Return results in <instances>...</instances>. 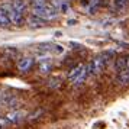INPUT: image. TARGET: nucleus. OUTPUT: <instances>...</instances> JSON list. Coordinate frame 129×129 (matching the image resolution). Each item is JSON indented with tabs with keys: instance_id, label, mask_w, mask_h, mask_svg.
Returning <instances> with one entry per match:
<instances>
[{
	"instance_id": "obj_3",
	"label": "nucleus",
	"mask_w": 129,
	"mask_h": 129,
	"mask_svg": "<svg viewBox=\"0 0 129 129\" xmlns=\"http://www.w3.org/2000/svg\"><path fill=\"white\" fill-rule=\"evenodd\" d=\"M106 62H107V58H105L103 55H100V57H96V58L88 64V73H90V76H97L100 74L103 68H105Z\"/></svg>"
},
{
	"instance_id": "obj_4",
	"label": "nucleus",
	"mask_w": 129,
	"mask_h": 129,
	"mask_svg": "<svg viewBox=\"0 0 129 129\" xmlns=\"http://www.w3.org/2000/svg\"><path fill=\"white\" fill-rule=\"evenodd\" d=\"M5 117H6V120L9 122V125H16V123L22 122L25 117H26V112H23V110H13V112H9Z\"/></svg>"
},
{
	"instance_id": "obj_9",
	"label": "nucleus",
	"mask_w": 129,
	"mask_h": 129,
	"mask_svg": "<svg viewBox=\"0 0 129 129\" xmlns=\"http://www.w3.org/2000/svg\"><path fill=\"white\" fill-rule=\"evenodd\" d=\"M116 81L119 86H129V70H122L117 73Z\"/></svg>"
},
{
	"instance_id": "obj_6",
	"label": "nucleus",
	"mask_w": 129,
	"mask_h": 129,
	"mask_svg": "<svg viewBox=\"0 0 129 129\" xmlns=\"http://www.w3.org/2000/svg\"><path fill=\"white\" fill-rule=\"evenodd\" d=\"M84 68H86V65L84 64H78V65H76L73 70L70 71V74H68V80H70L73 84L78 80V77L83 74V71H84Z\"/></svg>"
},
{
	"instance_id": "obj_16",
	"label": "nucleus",
	"mask_w": 129,
	"mask_h": 129,
	"mask_svg": "<svg viewBox=\"0 0 129 129\" xmlns=\"http://www.w3.org/2000/svg\"><path fill=\"white\" fill-rule=\"evenodd\" d=\"M5 54L10 55V58H13V57L18 54V51H16V49H13V48H7V49H5Z\"/></svg>"
},
{
	"instance_id": "obj_13",
	"label": "nucleus",
	"mask_w": 129,
	"mask_h": 129,
	"mask_svg": "<svg viewBox=\"0 0 129 129\" xmlns=\"http://www.w3.org/2000/svg\"><path fill=\"white\" fill-rule=\"evenodd\" d=\"M113 3H115V7H116L117 10H125L126 9V6H128L129 0H113Z\"/></svg>"
},
{
	"instance_id": "obj_12",
	"label": "nucleus",
	"mask_w": 129,
	"mask_h": 129,
	"mask_svg": "<svg viewBox=\"0 0 129 129\" xmlns=\"http://www.w3.org/2000/svg\"><path fill=\"white\" fill-rule=\"evenodd\" d=\"M115 70L119 73L122 70H126V58H117L115 62Z\"/></svg>"
},
{
	"instance_id": "obj_11",
	"label": "nucleus",
	"mask_w": 129,
	"mask_h": 129,
	"mask_svg": "<svg viewBox=\"0 0 129 129\" xmlns=\"http://www.w3.org/2000/svg\"><path fill=\"white\" fill-rule=\"evenodd\" d=\"M7 26H10V20L6 13L0 9V28H7Z\"/></svg>"
},
{
	"instance_id": "obj_1",
	"label": "nucleus",
	"mask_w": 129,
	"mask_h": 129,
	"mask_svg": "<svg viewBox=\"0 0 129 129\" xmlns=\"http://www.w3.org/2000/svg\"><path fill=\"white\" fill-rule=\"evenodd\" d=\"M32 15H35L41 19H45V20H49V19H55L58 16V10L55 6L45 3L41 6H32Z\"/></svg>"
},
{
	"instance_id": "obj_15",
	"label": "nucleus",
	"mask_w": 129,
	"mask_h": 129,
	"mask_svg": "<svg viewBox=\"0 0 129 129\" xmlns=\"http://www.w3.org/2000/svg\"><path fill=\"white\" fill-rule=\"evenodd\" d=\"M7 125H9V122L6 120V117H5V116H0V129H6Z\"/></svg>"
},
{
	"instance_id": "obj_5",
	"label": "nucleus",
	"mask_w": 129,
	"mask_h": 129,
	"mask_svg": "<svg viewBox=\"0 0 129 129\" xmlns=\"http://www.w3.org/2000/svg\"><path fill=\"white\" fill-rule=\"evenodd\" d=\"M32 65H34V58H32V57H23V58H20L18 61V68H19V71H22V73L29 71L30 68H32Z\"/></svg>"
},
{
	"instance_id": "obj_8",
	"label": "nucleus",
	"mask_w": 129,
	"mask_h": 129,
	"mask_svg": "<svg viewBox=\"0 0 129 129\" xmlns=\"http://www.w3.org/2000/svg\"><path fill=\"white\" fill-rule=\"evenodd\" d=\"M38 70L41 74H48V73H51L52 70V62H51V59H41L39 61V64H38Z\"/></svg>"
},
{
	"instance_id": "obj_17",
	"label": "nucleus",
	"mask_w": 129,
	"mask_h": 129,
	"mask_svg": "<svg viewBox=\"0 0 129 129\" xmlns=\"http://www.w3.org/2000/svg\"><path fill=\"white\" fill-rule=\"evenodd\" d=\"M126 70H129V57L126 58Z\"/></svg>"
},
{
	"instance_id": "obj_14",
	"label": "nucleus",
	"mask_w": 129,
	"mask_h": 129,
	"mask_svg": "<svg viewBox=\"0 0 129 129\" xmlns=\"http://www.w3.org/2000/svg\"><path fill=\"white\" fill-rule=\"evenodd\" d=\"M100 5V0H88V6H87V10L90 13H93V10Z\"/></svg>"
},
{
	"instance_id": "obj_7",
	"label": "nucleus",
	"mask_w": 129,
	"mask_h": 129,
	"mask_svg": "<svg viewBox=\"0 0 129 129\" xmlns=\"http://www.w3.org/2000/svg\"><path fill=\"white\" fill-rule=\"evenodd\" d=\"M10 5H12V7L16 12L22 13V15H25L26 10H28V3H26V0H12Z\"/></svg>"
},
{
	"instance_id": "obj_2",
	"label": "nucleus",
	"mask_w": 129,
	"mask_h": 129,
	"mask_svg": "<svg viewBox=\"0 0 129 129\" xmlns=\"http://www.w3.org/2000/svg\"><path fill=\"white\" fill-rule=\"evenodd\" d=\"M0 9L7 15V18H9V20H10V23L16 25V26L23 25V22H25L23 15H22V13H19V12H16V10L12 7L10 3H2V5H0Z\"/></svg>"
},
{
	"instance_id": "obj_10",
	"label": "nucleus",
	"mask_w": 129,
	"mask_h": 129,
	"mask_svg": "<svg viewBox=\"0 0 129 129\" xmlns=\"http://www.w3.org/2000/svg\"><path fill=\"white\" fill-rule=\"evenodd\" d=\"M28 23H29L30 28H42V26H45V19H41L35 16V15H32L29 19H28Z\"/></svg>"
}]
</instances>
